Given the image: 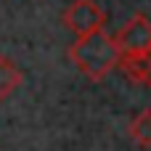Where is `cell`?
<instances>
[{"instance_id": "8992f818", "label": "cell", "mask_w": 151, "mask_h": 151, "mask_svg": "<svg viewBox=\"0 0 151 151\" xmlns=\"http://www.w3.org/2000/svg\"><path fill=\"white\" fill-rule=\"evenodd\" d=\"M130 138L138 149H151V109H143L133 122H130Z\"/></svg>"}, {"instance_id": "6da1fadb", "label": "cell", "mask_w": 151, "mask_h": 151, "mask_svg": "<svg viewBox=\"0 0 151 151\" xmlns=\"http://www.w3.org/2000/svg\"><path fill=\"white\" fill-rule=\"evenodd\" d=\"M69 61L90 82H101L119 64V48L114 42V35H109L104 29H96L90 35H80L69 45Z\"/></svg>"}, {"instance_id": "7a4b0ae2", "label": "cell", "mask_w": 151, "mask_h": 151, "mask_svg": "<svg viewBox=\"0 0 151 151\" xmlns=\"http://www.w3.org/2000/svg\"><path fill=\"white\" fill-rule=\"evenodd\" d=\"M114 42L119 48V56H143V53H149L151 50V21L143 13H135L114 35Z\"/></svg>"}, {"instance_id": "277c9868", "label": "cell", "mask_w": 151, "mask_h": 151, "mask_svg": "<svg viewBox=\"0 0 151 151\" xmlns=\"http://www.w3.org/2000/svg\"><path fill=\"white\" fill-rule=\"evenodd\" d=\"M117 66L125 72L127 80L151 88V50L143 53V56H119V64Z\"/></svg>"}, {"instance_id": "3957f363", "label": "cell", "mask_w": 151, "mask_h": 151, "mask_svg": "<svg viewBox=\"0 0 151 151\" xmlns=\"http://www.w3.org/2000/svg\"><path fill=\"white\" fill-rule=\"evenodd\" d=\"M64 24L80 37V35H90L96 29H104L106 13L96 0H74L64 11Z\"/></svg>"}, {"instance_id": "5b68a950", "label": "cell", "mask_w": 151, "mask_h": 151, "mask_svg": "<svg viewBox=\"0 0 151 151\" xmlns=\"http://www.w3.org/2000/svg\"><path fill=\"white\" fill-rule=\"evenodd\" d=\"M24 74L21 69L8 58V56H0V98H8L19 85H21Z\"/></svg>"}]
</instances>
